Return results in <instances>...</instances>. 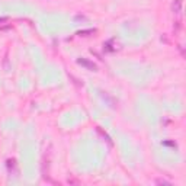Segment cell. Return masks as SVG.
<instances>
[{
    "mask_svg": "<svg viewBox=\"0 0 186 186\" xmlns=\"http://www.w3.org/2000/svg\"><path fill=\"white\" fill-rule=\"evenodd\" d=\"M97 132H99V134H100V135H102V137H103V138L106 140V141L109 143V146H112V141H111V138L108 137V135H106V134H105V132H103L102 130H100V128H97Z\"/></svg>",
    "mask_w": 186,
    "mask_h": 186,
    "instance_id": "obj_4",
    "label": "cell"
},
{
    "mask_svg": "<svg viewBox=\"0 0 186 186\" xmlns=\"http://www.w3.org/2000/svg\"><path fill=\"white\" fill-rule=\"evenodd\" d=\"M5 70H6V71L9 70V60H8V57H5Z\"/></svg>",
    "mask_w": 186,
    "mask_h": 186,
    "instance_id": "obj_6",
    "label": "cell"
},
{
    "mask_svg": "<svg viewBox=\"0 0 186 186\" xmlns=\"http://www.w3.org/2000/svg\"><path fill=\"white\" fill-rule=\"evenodd\" d=\"M182 5H183L182 0H175V2H173V5H172V10H173L175 15H179V13L182 12Z\"/></svg>",
    "mask_w": 186,
    "mask_h": 186,
    "instance_id": "obj_2",
    "label": "cell"
},
{
    "mask_svg": "<svg viewBox=\"0 0 186 186\" xmlns=\"http://www.w3.org/2000/svg\"><path fill=\"white\" fill-rule=\"evenodd\" d=\"M77 64H80L83 65L84 68H87L89 71H96L97 70V67L95 63H92V61H89V60H86V58H79L77 60Z\"/></svg>",
    "mask_w": 186,
    "mask_h": 186,
    "instance_id": "obj_1",
    "label": "cell"
},
{
    "mask_svg": "<svg viewBox=\"0 0 186 186\" xmlns=\"http://www.w3.org/2000/svg\"><path fill=\"white\" fill-rule=\"evenodd\" d=\"M156 183H157V185H170L169 180H164V179H157Z\"/></svg>",
    "mask_w": 186,
    "mask_h": 186,
    "instance_id": "obj_5",
    "label": "cell"
},
{
    "mask_svg": "<svg viewBox=\"0 0 186 186\" xmlns=\"http://www.w3.org/2000/svg\"><path fill=\"white\" fill-rule=\"evenodd\" d=\"M89 33H92V35H93V33H96V31H95V29H87V31H80V32H79V35H80V36H89Z\"/></svg>",
    "mask_w": 186,
    "mask_h": 186,
    "instance_id": "obj_3",
    "label": "cell"
},
{
    "mask_svg": "<svg viewBox=\"0 0 186 186\" xmlns=\"http://www.w3.org/2000/svg\"><path fill=\"white\" fill-rule=\"evenodd\" d=\"M8 20V17H0V24H3V22H6Z\"/></svg>",
    "mask_w": 186,
    "mask_h": 186,
    "instance_id": "obj_7",
    "label": "cell"
}]
</instances>
